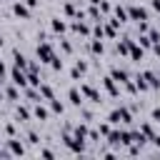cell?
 Masks as SVG:
<instances>
[{
    "mask_svg": "<svg viewBox=\"0 0 160 160\" xmlns=\"http://www.w3.org/2000/svg\"><path fill=\"white\" fill-rule=\"evenodd\" d=\"M12 12H15L18 18H22V20L30 18V8H28L25 2H15V5H12Z\"/></svg>",
    "mask_w": 160,
    "mask_h": 160,
    "instance_id": "8fae6325",
    "label": "cell"
},
{
    "mask_svg": "<svg viewBox=\"0 0 160 160\" xmlns=\"http://www.w3.org/2000/svg\"><path fill=\"white\" fill-rule=\"evenodd\" d=\"M70 130H72V135H75V138H80V140H88V130H90V128H88L85 122H78V125H72Z\"/></svg>",
    "mask_w": 160,
    "mask_h": 160,
    "instance_id": "4fadbf2b",
    "label": "cell"
},
{
    "mask_svg": "<svg viewBox=\"0 0 160 160\" xmlns=\"http://www.w3.org/2000/svg\"><path fill=\"white\" fill-rule=\"evenodd\" d=\"M128 55H130L132 60H142V55H145V52H142V45L132 40V42H130V52H128Z\"/></svg>",
    "mask_w": 160,
    "mask_h": 160,
    "instance_id": "9a60e30c",
    "label": "cell"
},
{
    "mask_svg": "<svg viewBox=\"0 0 160 160\" xmlns=\"http://www.w3.org/2000/svg\"><path fill=\"white\" fill-rule=\"evenodd\" d=\"M150 142H152V145H158V148H160V135H152V138H150Z\"/></svg>",
    "mask_w": 160,
    "mask_h": 160,
    "instance_id": "d590c367",
    "label": "cell"
},
{
    "mask_svg": "<svg viewBox=\"0 0 160 160\" xmlns=\"http://www.w3.org/2000/svg\"><path fill=\"white\" fill-rule=\"evenodd\" d=\"M50 112H55V115H62V112H65V105H62L60 100H55V98H52V100H50Z\"/></svg>",
    "mask_w": 160,
    "mask_h": 160,
    "instance_id": "603a6c76",
    "label": "cell"
},
{
    "mask_svg": "<svg viewBox=\"0 0 160 160\" xmlns=\"http://www.w3.org/2000/svg\"><path fill=\"white\" fill-rule=\"evenodd\" d=\"M8 152L10 155H25V145L12 138V140H8Z\"/></svg>",
    "mask_w": 160,
    "mask_h": 160,
    "instance_id": "9c48e42d",
    "label": "cell"
},
{
    "mask_svg": "<svg viewBox=\"0 0 160 160\" xmlns=\"http://www.w3.org/2000/svg\"><path fill=\"white\" fill-rule=\"evenodd\" d=\"M50 28H52V32H65V30H68V22H65L62 18H52V20H50Z\"/></svg>",
    "mask_w": 160,
    "mask_h": 160,
    "instance_id": "e0dca14e",
    "label": "cell"
},
{
    "mask_svg": "<svg viewBox=\"0 0 160 160\" xmlns=\"http://www.w3.org/2000/svg\"><path fill=\"white\" fill-rule=\"evenodd\" d=\"M0 100H2V90H0Z\"/></svg>",
    "mask_w": 160,
    "mask_h": 160,
    "instance_id": "74e56055",
    "label": "cell"
},
{
    "mask_svg": "<svg viewBox=\"0 0 160 160\" xmlns=\"http://www.w3.org/2000/svg\"><path fill=\"white\" fill-rule=\"evenodd\" d=\"M128 15H130V20H148V10L145 8H140V5H130L128 8Z\"/></svg>",
    "mask_w": 160,
    "mask_h": 160,
    "instance_id": "5b68a950",
    "label": "cell"
},
{
    "mask_svg": "<svg viewBox=\"0 0 160 160\" xmlns=\"http://www.w3.org/2000/svg\"><path fill=\"white\" fill-rule=\"evenodd\" d=\"M98 130H100V135H105V138H108V132L112 130V125H110V122H100V125H98Z\"/></svg>",
    "mask_w": 160,
    "mask_h": 160,
    "instance_id": "484cf974",
    "label": "cell"
},
{
    "mask_svg": "<svg viewBox=\"0 0 160 160\" xmlns=\"http://www.w3.org/2000/svg\"><path fill=\"white\" fill-rule=\"evenodd\" d=\"M15 118H18V122H25V120L32 118V112H30L25 105H18V108H15Z\"/></svg>",
    "mask_w": 160,
    "mask_h": 160,
    "instance_id": "2e32d148",
    "label": "cell"
},
{
    "mask_svg": "<svg viewBox=\"0 0 160 160\" xmlns=\"http://www.w3.org/2000/svg\"><path fill=\"white\" fill-rule=\"evenodd\" d=\"M68 100H70V105H75V108H82V102H85V95H82L78 88H70V90H68Z\"/></svg>",
    "mask_w": 160,
    "mask_h": 160,
    "instance_id": "8992f818",
    "label": "cell"
},
{
    "mask_svg": "<svg viewBox=\"0 0 160 160\" xmlns=\"http://www.w3.org/2000/svg\"><path fill=\"white\" fill-rule=\"evenodd\" d=\"M90 50H92V55H102V50H105L102 38H92V40H90Z\"/></svg>",
    "mask_w": 160,
    "mask_h": 160,
    "instance_id": "d6986e66",
    "label": "cell"
},
{
    "mask_svg": "<svg viewBox=\"0 0 160 160\" xmlns=\"http://www.w3.org/2000/svg\"><path fill=\"white\" fill-rule=\"evenodd\" d=\"M140 132H142V135H145L148 140H150V138L155 135V130H152V125H150V122H142V125H140Z\"/></svg>",
    "mask_w": 160,
    "mask_h": 160,
    "instance_id": "d4e9b609",
    "label": "cell"
},
{
    "mask_svg": "<svg viewBox=\"0 0 160 160\" xmlns=\"http://www.w3.org/2000/svg\"><path fill=\"white\" fill-rule=\"evenodd\" d=\"M60 45H62V50H65V52H72V45H70L68 40H60Z\"/></svg>",
    "mask_w": 160,
    "mask_h": 160,
    "instance_id": "1f68e13d",
    "label": "cell"
},
{
    "mask_svg": "<svg viewBox=\"0 0 160 160\" xmlns=\"http://www.w3.org/2000/svg\"><path fill=\"white\" fill-rule=\"evenodd\" d=\"M5 95H8V100H18V98H20V92H18V85L12 82L10 88H5Z\"/></svg>",
    "mask_w": 160,
    "mask_h": 160,
    "instance_id": "cb8c5ba5",
    "label": "cell"
},
{
    "mask_svg": "<svg viewBox=\"0 0 160 160\" xmlns=\"http://www.w3.org/2000/svg\"><path fill=\"white\" fill-rule=\"evenodd\" d=\"M38 58H40V62H50V60L55 58V50H52V45H50L48 40L38 42Z\"/></svg>",
    "mask_w": 160,
    "mask_h": 160,
    "instance_id": "7a4b0ae2",
    "label": "cell"
},
{
    "mask_svg": "<svg viewBox=\"0 0 160 160\" xmlns=\"http://www.w3.org/2000/svg\"><path fill=\"white\" fill-rule=\"evenodd\" d=\"M150 118H152V122H160V108H152Z\"/></svg>",
    "mask_w": 160,
    "mask_h": 160,
    "instance_id": "f546056e",
    "label": "cell"
},
{
    "mask_svg": "<svg viewBox=\"0 0 160 160\" xmlns=\"http://www.w3.org/2000/svg\"><path fill=\"white\" fill-rule=\"evenodd\" d=\"M110 75H112V80H115V82H125V80H130V75H128L125 70H120V68H112V70H110Z\"/></svg>",
    "mask_w": 160,
    "mask_h": 160,
    "instance_id": "ffe728a7",
    "label": "cell"
},
{
    "mask_svg": "<svg viewBox=\"0 0 160 160\" xmlns=\"http://www.w3.org/2000/svg\"><path fill=\"white\" fill-rule=\"evenodd\" d=\"M10 78H12L10 82H15L18 88H25V85H28V72L20 70V68H12V70H10Z\"/></svg>",
    "mask_w": 160,
    "mask_h": 160,
    "instance_id": "3957f363",
    "label": "cell"
},
{
    "mask_svg": "<svg viewBox=\"0 0 160 160\" xmlns=\"http://www.w3.org/2000/svg\"><path fill=\"white\" fill-rule=\"evenodd\" d=\"M72 30H75V32H80V35H90V28H88V22H82V18H75Z\"/></svg>",
    "mask_w": 160,
    "mask_h": 160,
    "instance_id": "ac0fdd59",
    "label": "cell"
},
{
    "mask_svg": "<svg viewBox=\"0 0 160 160\" xmlns=\"http://www.w3.org/2000/svg\"><path fill=\"white\" fill-rule=\"evenodd\" d=\"M85 72H88V62H85V60H78V62L72 65V70H70V78L78 80V78H82Z\"/></svg>",
    "mask_w": 160,
    "mask_h": 160,
    "instance_id": "52a82bcc",
    "label": "cell"
},
{
    "mask_svg": "<svg viewBox=\"0 0 160 160\" xmlns=\"http://www.w3.org/2000/svg\"><path fill=\"white\" fill-rule=\"evenodd\" d=\"M80 92H82L88 100H92V102H100V100H102V95H100L92 85H88V82H82V85H80Z\"/></svg>",
    "mask_w": 160,
    "mask_h": 160,
    "instance_id": "277c9868",
    "label": "cell"
},
{
    "mask_svg": "<svg viewBox=\"0 0 160 160\" xmlns=\"http://www.w3.org/2000/svg\"><path fill=\"white\" fill-rule=\"evenodd\" d=\"M5 132L12 138V135H15V125H12V122H8V125H5Z\"/></svg>",
    "mask_w": 160,
    "mask_h": 160,
    "instance_id": "d6a6232c",
    "label": "cell"
},
{
    "mask_svg": "<svg viewBox=\"0 0 160 160\" xmlns=\"http://www.w3.org/2000/svg\"><path fill=\"white\" fill-rule=\"evenodd\" d=\"M150 8H152L155 12H160V0H152V2H150Z\"/></svg>",
    "mask_w": 160,
    "mask_h": 160,
    "instance_id": "e575fe53",
    "label": "cell"
},
{
    "mask_svg": "<svg viewBox=\"0 0 160 160\" xmlns=\"http://www.w3.org/2000/svg\"><path fill=\"white\" fill-rule=\"evenodd\" d=\"M40 158H55V152L48 150V148H42V150H40Z\"/></svg>",
    "mask_w": 160,
    "mask_h": 160,
    "instance_id": "4dcf8cb0",
    "label": "cell"
},
{
    "mask_svg": "<svg viewBox=\"0 0 160 160\" xmlns=\"http://www.w3.org/2000/svg\"><path fill=\"white\" fill-rule=\"evenodd\" d=\"M22 2H25V5L32 10V8H38V2H40V0H22Z\"/></svg>",
    "mask_w": 160,
    "mask_h": 160,
    "instance_id": "836d02e7",
    "label": "cell"
},
{
    "mask_svg": "<svg viewBox=\"0 0 160 160\" xmlns=\"http://www.w3.org/2000/svg\"><path fill=\"white\" fill-rule=\"evenodd\" d=\"M28 142H30V145H38V142H40V135H38V132H28Z\"/></svg>",
    "mask_w": 160,
    "mask_h": 160,
    "instance_id": "83f0119b",
    "label": "cell"
},
{
    "mask_svg": "<svg viewBox=\"0 0 160 160\" xmlns=\"http://www.w3.org/2000/svg\"><path fill=\"white\" fill-rule=\"evenodd\" d=\"M142 78L148 80V85H150L152 90H155V88H160V75H158V72H152V70H145V72H142Z\"/></svg>",
    "mask_w": 160,
    "mask_h": 160,
    "instance_id": "5bb4252c",
    "label": "cell"
},
{
    "mask_svg": "<svg viewBox=\"0 0 160 160\" xmlns=\"http://www.w3.org/2000/svg\"><path fill=\"white\" fill-rule=\"evenodd\" d=\"M50 65H52V70H62V60H60L58 55H55V58L50 60Z\"/></svg>",
    "mask_w": 160,
    "mask_h": 160,
    "instance_id": "4316f807",
    "label": "cell"
},
{
    "mask_svg": "<svg viewBox=\"0 0 160 160\" xmlns=\"http://www.w3.org/2000/svg\"><path fill=\"white\" fill-rule=\"evenodd\" d=\"M115 20H118V22H120V25H122V22H125V20H130V15H128V10H125V8H120V5H118V8H115Z\"/></svg>",
    "mask_w": 160,
    "mask_h": 160,
    "instance_id": "7402d4cb",
    "label": "cell"
},
{
    "mask_svg": "<svg viewBox=\"0 0 160 160\" xmlns=\"http://www.w3.org/2000/svg\"><path fill=\"white\" fill-rule=\"evenodd\" d=\"M32 115H35V118H38V120H40V122H45V120H48V118H50V110H48V108H45V105H40V102H38V105H35V108H32Z\"/></svg>",
    "mask_w": 160,
    "mask_h": 160,
    "instance_id": "7c38bea8",
    "label": "cell"
},
{
    "mask_svg": "<svg viewBox=\"0 0 160 160\" xmlns=\"http://www.w3.org/2000/svg\"><path fill=\"white\" fill-rule=\"evenodd\" d=\"M132 120V112L128 110V108H115V110H110V115H108V122L110 125H128Z\"/></svg>",
    "mask_w": 160,
    "mask_h": 160,
    "instance_id": "6da1fadb",
    "label": "cell"
},
{
    "mask_svg": "<svg viewBox=\"0 0 160 160\" xmlns=\"http://www.w3.org/2000/svg\"><path fill=\"white\" fill-rule=\"evenodd\" d=\"M12 60H15V68H20V70H28V65H30V62H28V58H25L18 48L12 50Z\"/></svg>",
    "mask_w": 160,
    "mask_h": 160,
    "instance_id": "30bf717a",
    "label": "cell"
},
{
    "mask_svg": "<svg viewBox=\"0 0 160 160\" xmlns=\"http://www.w3.org/2000/svg\"><path fill=\"white\" fill-rule=\"evenodd\" d=\"M40 95H42V100H52V98H55V90H52L48 82H40Z\"/></svg>",
    "mask_w": 160,
    "mask_h": 160,
    "instance_id": "44dd1931",
    "label": "cell"
},
{
    "mask_svg": "<svg viewBox=\"0 0 160 160\" xmlns=\"http://www.w3.org/2000/svg\"><path fill=\"white\" fill-rule=\"evenodd\" d=\"M102 88L110 92V98H118V95H120V90H118V85H115L112 75H105V78H102Z\"/></svg>",
    "mask_w": 160,
    "mask_h": 160,
    "instance_id": "ba28073f",
    "label": "cell"
},
{
    "mask_svg": "<svg viewBox=\"0 0 160 160\" xmlns=\"http://www.w3.org/2000/svg\"><path fill=\"white\" fill-rule=\"evenodd\" d=\"M98 8H100V12H110V2H108V0H100Z\"/></svg>",
    "mask_w": 160,
    "mask_h": 160,
    "instance_id": "f1b7e54d",
    "label": "cell"
},
{
    "mask_svg": "<svg viewBox=\"0 0 160 160\" xmlns=\"http://www.w3.org/2000/svg\"><path fill=\"white\" fill-rule=\"evenodd\" d=\"M2 75H5V65H2V60H0V80H2Z\"/></svg>",
    "mask_w": 160,
    "mask_h": 160,
    "instance_id": "8d00e7d4",
    "label": "cell"
}]
</instances>
